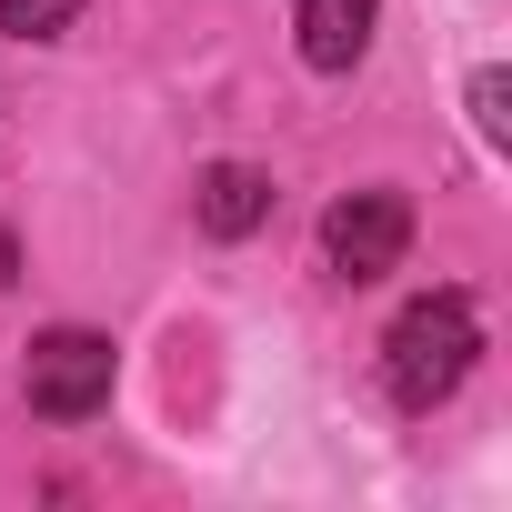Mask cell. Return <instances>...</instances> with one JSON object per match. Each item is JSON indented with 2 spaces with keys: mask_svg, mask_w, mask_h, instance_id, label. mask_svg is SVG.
Instances as JSON below:
<instances>
[{
  "mask_svg": "<svg viewBox=\"0 0 512 512\" xmlns=\"http://www.w3.org/2000/svg\"><path fill=\"white\" fill-rule=\"evenodd\" d=\"M472 352H482L472 302H462V292H432V302H412V312L392 322V342H382V382H392V402H402V412H432V402H452V392H462Z\"/></svg>",
  "mask_w": 512,
  "mask_h": 512,
  "instance_id": "obj_1",
  "label": "cell"
},
{
  "mask_svg": "<svg viewBox=\"0 0 512 512\" xmlns=\"http://www.w3.org/2000/svg\"><path fill=\"white\" fill-rule=\"evenodd\" d=\"M21 382H31V412H41V422H91V412L111 402V382H121V352H111L101 332H71V322H61V332L31 342V372H21Z\"/></svg>",
  "mask_w": 512,
  "mask_h": 512,
  "instance_id": "obj_2",
  "label": "cell"
},
{
  "mask_svg": "<svg viewBox=\"0 0 512 512\" xmlns=\"http://www.w3.org/2000/svg\"><path fill=\"white\" fill-rule=\"evenodd\" d=\"M402 251H412V201H402V191H352V201L322 211V262H332V282H382Z\"/></svg>",
  "mask_w": 512,
  "mask_h": 512,
  "instance_id": "obj_3",
  "label": "cell"
},
{
  "mask_svg": "<svg viewBox=\"0 0 512 512\" xmlns=\"http://www.w3.org/2000/svg\"><path fill=\"white\" fill-rule=\"evenodd\" d=\"M372 11H382V0H292L302 61H312V71H352V61L372 51Z\"/></svg>",
  "mask_w": 512,
  "mask_h": 512,
  "instance_id": "obj_4",
  "label": "cell"
},
{
  "mask_svg": "<svg viewBox=\"0 0 512 512\" xmlns=\"http://www.w3.org/2000/svg\"><path fill=\"white\" fill-rule=\"evenodd\" d=\"M191 211H201L211 241H241V231H262V221H272V181L251 171V161H211L201 191H191Z\"/></svg>",
  "mask_w": 512,
  "mask_h": 512,
  "instance_id": "obj_5",
  "label": "cell"
},
{
  "mask_svg": "<svg viewBox=\"0 0 512 512\" xmlns=\"http://www.w3.org/2000/svg\"><path fill=\"white\" fill-rule=\"evenodd\" d=\"M81 21V0H0V31H21V41H61Z\"/></svg>",
  "mask_w": 512,
  "mask_h": 512,
  "instance_id": "obj_6",
  "label": "cell"
},
{
  "mask_svg": "<svg viewBox=\"0 0 512 512\" xmlns=\"http://www.w3.org/2000/svg\"><path fill=\"white\" fill-rule=\"evenodd\" d=\"M502 101H512V81H502V71H482V81H472V121H482V141H502V131H512V111H502Z\"/></svg>",
  "mask_w": 512,
  "mask_h": 512,
  "instance_id": "obj_7",
  "label": "cell"
},
{
  "mask_svg": "<svg viewBox=\"0 0 512 512\" xmlns=\"http://www.w3.org/2000/svg\"><path fill=\"white\" fill-rule=\"evenodd\" d=\"M21 282V251H11V231H0V292H11Z\"/></svg>",
  "mask_w": 512,
  "mask_h": 512,
  "instance_id": "obj_8",
  "label": "cell"
}]
</instances>
